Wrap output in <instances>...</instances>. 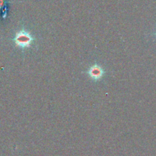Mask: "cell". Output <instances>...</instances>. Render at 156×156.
Returning <instances> with one entry per match:
<instances>
[{"mask_svg":"<svg viewBox=\"0 0 156 156\" xmlns=\"http://www.w3.org/2000/svg\"><path fill=\"white\" fill-rule=\"evenodd\" d=\"M35 40L36 38L30 32L26 30L24 28H22L15 34L13 41L16 47L24 50V49L30 48Z\"/></svg>","mask_w":156,"mask_h":156,"instance_id":"6da1fadb","label":"cell"},{"mask_svg":"<svg viewBox=\"0 0 156 156\" xmlns=\"http://www.w3.org/2000/svg\"><path fill=\"white\" fill-rule=\"evenodd\" d=\"M86 73L92 80L97 82L103 78V76L105 75V71L100 65L94 64L87 70Z\"/></svg>","mask_w":156,"mask_h":156,"instance_id":"7a4b0ae2","label":"cell"},{"mask_svg":"<svg viewBox=\"0 0 156 156\" xmlns=\"http://www.w3.org/2000/svg\"><path fill=\"white\" fill-rule=\"evenodd\" d=\"M5 5V0H0V9L4 6Z\"/></svg>","mask_w":156,"mask_h":156,"instance_id":"3957f363","label":"cell"},{"mask_svg":"<svg viewBox=\"0 0 156 156\" xmlns=\"http://www.w3.org/2000/svg\"><path fill=\"white\" fill-rule=\"evenodd\" d=\"M155 36H156V33H155Z\"/></svg>","mask_w":156,"mask_h":156,"instance_id":"277c9868","label":"cell"}]
</instances>
